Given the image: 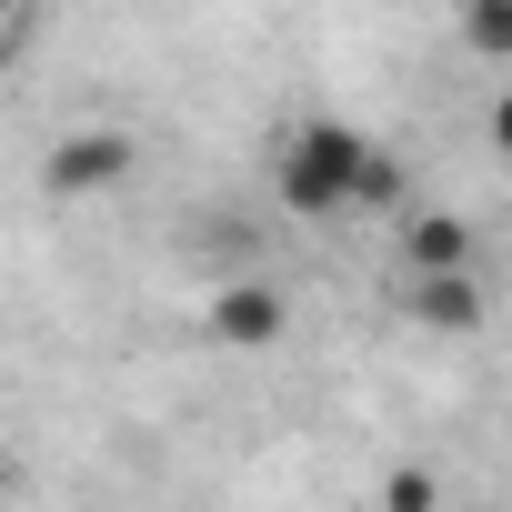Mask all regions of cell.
Listing matches in <instances>:
<instances>
[{
  "instance_id": "8",
  "label": "cell",
  "mask_w": 512,
  "mask_h": 512,
  "mask_svg": "<svg viewBox=\"0 0 512 512\" xmlns=\"http://www.w3.org/2000/svg\"><path fill=\"white\" fill-rule=\"evenodd\" d=\"M21 11H31V0H0V31H11V21H21Z\"/></svg>"
},
{
  "instance_id": "3",
  "label": "cell",
  "mask_w": 512,
  "mask_h": 512,
  "mask_svg": "<svg viewBox=\"0 0 512 512\" xmlns=\"http://www.w3.org/2000/svg\"><path fill=\"white\" fill-rule=\"evenodd\" d=\"M211 332H221V342H241V352L282 342V292H272V282H231V292L211 302Z\"/></svg>"
},
{
  "instance_id": "6",
  "label": "cell",
  "mask_w": 512,
  "mask_h": 512,
  "mask_svg": "<svg viewBox=\"0 0 512 512\" xmlns=\"http://www.w3.org/2000/svg\"><path fill=\"white\" fill-rule=\"evenodd\" d=\"M462 251H472V241H462V221H442V211L412 231V262H422V272H462Z\"/></svg>"
},
{
  "instance_id": "5",
  "label": "cell",
  "mask_w": 512,
  "mask_h": 512,
  "mask_svg": "<svg viewBox=\"0 0 512 512\" xmlns=\"http://www.w3.org/2000/svg\"><path fill=\"white\" fill-rule=\"evenodd\" d=\"M462 51L472 61H512V0H462Z\"/></svg>"
},
{
  "instance_id": "1",
  "label": "cell",
  "mask_w": 512,
  "mask_h": 512,
  "mask_svg": "<svg viewBox=\"0 0 512 512\" xmlns=\"http://www.w3.org/2000/svg\"><path fill=\"white\" fill-rule=\"evenodd\" d=\"M272 181H282V201H292L302 221H342V211H382V201L402 191V171L382 161V141H372V131H352V121H302V131L282 141Z\"/></svg>"
},
{
  "instance_id": "2",
  "label": "cell",
  "mask_w": 512,
  "mask_h": 512,
  "mask_svg": "<svg viewBox=\"0 0 512 512\" xmlns=\"http://www.w3.org/2000/svg\"><path fill=\"white\" fill-rule=\"evenodd\" d=\"M111 181H131V141H121V131H81V141L51 151V191H61V201H71V191H111Z\"/></svg>"
},
{
  "instance_id": "4",
  "label": "cell",
  "mask_w": 512,
  "mask_h": 512,
  "mask_svg": "<svg viewBox=\"0 0 512 512\" xmlns=\"http://www.w3.org/2000/svg\"><path fill=\"white\" fill-rule=\"evenodd\" d=\"M412 312H422L432 332H472V322H482V292H472V272H422V282H412Z\"/></svg>"
},
{
  "instance_id": "7",
  "label": "cell",
  "mask_w": 512,
  "mask_h": 512,
  "mask_svg": "<svg viewBox=\"0 0 512 512\" xmlns=\"http://www.w3.org/2000/svg\"><path fill=\"white\" fill-rule=\"evenodd\" d=\"M492 131H502V151H512V91H502V121H492Z\"/></svg>"
}]
</instances>
